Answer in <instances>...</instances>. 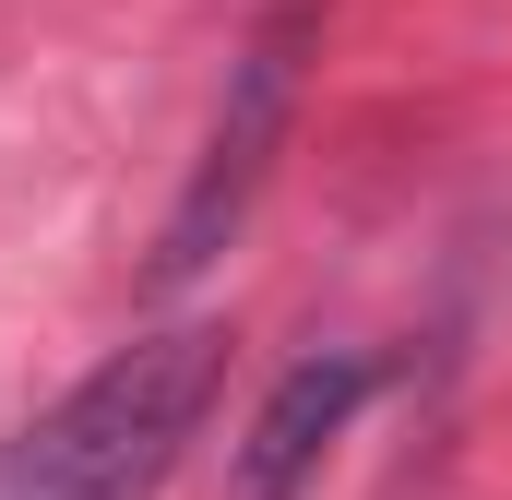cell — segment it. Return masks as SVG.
Segmentation results:
<instances>
[{"label":"cell","instance_id":"obj_1","mask_svg":"<svg viewBox=\"0 0 512 500\" xmlns=\"http://www.w3.org/2000/svg\"><path fill=\"white\" fill-rule=\"evenodd\" d=\"M215 370H227L215 322L120 346L96 381H72L24 441H0V500H155L167 465L191 453L203 405H215Z\"/></svg>","mask_w":512,"mask_h":500},{"label":"cell","instance_id":"obj_2","mask_svg":"<svg viewBox=\"0 0 512 500\" xmlns=\"http://www.w3.org/2000/svg\"><path fill=\"white\" fill-rule=\"evenodd\" d=\"M298 60H310V0H286L251 48L227 60V108H215V131H203L191 191H179L167 250H155V274H167V286H179V274H203L215 250L239 239V215L262 203V179H274V155H286V120H298Z\"/></svg>","mask_w":512,"mask_h":500},{"label":"cell","instance_id":"obj_3","mask_svg":"<svg viewBox=\"0 0 512 500\" xmlns=\"http://www.w3.org/2000/svg\"><path fill=\"white\" fill-rule=\"evenodd\" d=\"M370 358L358 346H334V358H298V370L262 393V417H251V441L227 453V500H298L310 477H322V453L346 441V417L370 405Z\"/></svg>","mask_w":512,"mask_h":500}]
</instances>
